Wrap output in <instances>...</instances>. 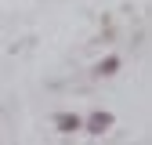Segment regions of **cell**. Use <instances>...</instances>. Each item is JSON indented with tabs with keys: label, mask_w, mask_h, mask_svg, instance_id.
I'll return each instance as SVG.
<instances>
[{
	"label": "cell",
	"mask_w": 152,
	"mask_h": 145,
	"mask_svg": "<svg viewBox=\"0 0 152 145\" xmlns=\"http://www.w3.org/2000/svg\"><path fill=\"white\" fill-rule=\"evenodd\" d=\"M105 127H112V116H109V113H98V116L87 120V131H91V134H102Z\"/></svg>",
	"instance_id": "6da1fadb"
},
{
	"label": "cell",
	"mask_w": 152,
	"mask_h": 145,
	"mask_svg": "<svg viewBox=\"0 0 152 145\" xmlns=\"http://www.w3.org/2000/svg\"><path fill=\"white\" fill-rule=\"evenodd\" d=\"M58 127H62V131H72V127H80V120H76V116H58Z\"/></svg>",
	"instance_id": "7a4b0ae2"
},
{
	"label": "cell",
	"mask_w": 152,
	"mask_h": 145,
	"mask_svg": "<svg viewBox=\"0 0 152 145\" xmlns=\"http://www.w3.org/2000/svg\"><path fill=\"white\" fill-rule=\"evenodd\" d=\"M112 69H116V58H105V62L98 65V72H102V76H105V72H112Z\"/></svg>",
	"instance_id": "3957f363"
}]
</instances>
